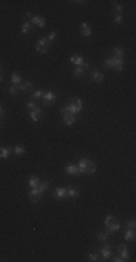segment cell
Segmentation results:
<instances>
[{"mask_svg":"<svg viewBox=\"0 0 136 262\" xmlns=\"http://www.w3.org/2000/svg\"><path fill=\"white\" fill-rule=\"evenodd\" d=\"M77 166H78V169H80V173H87V175H90V173H94L96 172L94 162L90 160V159H81Z\"/></svg>","mask_w":136,"mask_h":262,"instance_id":"obj_1","label":"cell"},{"mask_svg":"<svg viewBox=\"0 0 136 262\" xmlns=\"http://www.w3.org/2000/svg\"><path fill=\"white\" fill-rule=\"evenodd\" d=\"M123 60H119V58H114V57H110V58H106L104 60V66L109 68H114L117 72H122L123 70Z\"/></svg>","mask_w":136,"mask_h":262,"instance_id":"obj_2","label":"cell"},{"mask_svg":"<svg viewBox=\"0 0 136 262\" xmlns=\"http://www.w3.org/2000/svg\"><path fill=\"white\" fill-rule=\"evenodd\" d=\"M68 109H70V112H71L72 115L80 114L81 109H83V101L81 99H72L71 102H70V105H68Z\"/></svg>","mask_w":136,"mask_h":262,"instance_id":"obj_3","label":"cell"},{"mask_svg":"<svg viewBox=\"0 0 136 262\" xmlns=\"http://www.w3.org/2000/svg\"><path fill=\"white\" fill-rule=\"evenodd\" d=\"M49 41H48L47 38H42V39H39L38 42H36V51L39 53V54H47L48 51H49Z\"/></svg>","mask_w":136,"mask_h":262,"instance_id":"obj_4","label":"cell"},{"mask_svg":"<svg viewBox=\"0 0 136 262\" xmlns=\"http://www.w3.org/2000/svg\"><path fill=\"white\" fill-rule=\"evenodd\" d=\"M18 86V89L20 92H23V93H28V95H32L33 92H32V89H33V85L30 83V82H22V83H19V85H16Z\"/></svg>","mask_w":136,"mask_h":262,"instance_id":"obj_5","label":"cell"},{"mask_svg":"<svg viewBox=\"0 0 136 262\" xmlns=\"http://www.w3.org/2000/svg\"><path fill=\"white\" fill-rule=\"evenodd\" d=\"M55 93H54L52 90H48L44 93V105L45 106H51V105L54 104V101H55Z\"/></svg>","mask_w":136,"mask_h":262,"instance_id":"obj_6","label":"cell"},{"mask_svg":"<svg viewBox=\"0 0 136 262\" xmlns=\"http://www.w3.org/2000/svg\"><path fill=\"white\" fill-rule=\"evenodd\" d=\"M28 197H29V200H30L32 202H38V201H41L42 192H39V189H38V188H32V189L29 191Z\"/></svg>","mask_w":136,"mask_h":262,"instance_id":"obj_7","label":"cell"},{"mask_svg":"<svg viewBox=\"0 0 136 262\" xmlns=\"http://www.w3.org/2000/svg\"><path fill=\"white\" fill-rule=\"evenodd\" d=\"M80 32H81L83 37H90V35H91V28H90V25L87 24V22H83V24L80 25Z\"/></svg>","mask_w":136,"mask_h":262,"instance_id":"obj_8","label":"cell"},{"mask_svg":"<svg viewBox=\"0 0 136 262\" xmlns=\"http://www.w3.org/2000/svg\"><path fill=\"white\" fill-rule=\"evenodd\" d=\"M100 255L104 258V259H107V258H110L112 256V248L109 246V245H103L100 248Z\"/></svg>","mask_w":136,"mask_h":262,"instance_id":"obj_9","label":"cell"},{"mask_svg":"<svg viewBox=\"0 0 136 262\" xmlns=\"http://www.w3.org/2000/svg\"><path fill=\"white\" fill-rule=\"evenodd\" d=\"M65 172L70 173V175H80V169H78V166L74 165V163H70V165L65 166Z\"/></svg>","mask_w":136,"mask_h":262,"instance_id":"obj_10","label":"cell"},{"mask_svg":"<svg viewBox=\"0 0 136 262\" xmlns=\"http://www.w3.org/2000/svg\"><path fill=\"white\" fill-rule=\"evenodd\" d=\"M117 250H119L120 256L123 258L124 261H126V259H129V250H127V246H126V245H119Z\"/></svg>","mask_w":136,"mask_h":262,"instance_id":"obj_11","label":"cell"},{"mask_svg":"<svg viewBox=\"0 0 136 262\" xmlns=\"http://www.w3.org/2000/svg\"><path fill=\"white\" fill-rule=\"evenodd\" d=\"M30 24H33V25H36L38 28H44L45 26V19L44 18H41V16H32L30 18Z\"/></svg>","mask_w":136,"mask_h":262,"instance_id":"obj_12","label":"cell"},{"mask_svg":"<svg viewBox=\"0 0 136 262\" xmlns=\"http://www.w3.org/2000/svg\"><path fill=\"white\" fill-rule=\"evenodd\" d=\"M54 197L58 198V200H64L67 197V188H57L54 191Z\"/></svg>","mask_w":136,"mask_h":262,"instance_id":"obj_13","label":"cell"},{"mask_svg":"<svg viewBox=\"0 0 136 262\" xmlns=\"http://www.w3.org/2000/svg\"><path fill=\"white\" fill-rule=\"evenodd\" d=\"M123 50H122V47H114L113 48V57L114 58H119V60H123Z\"/></svg>","mask_w":136,"mask_h":262,"instance_id":"obj_14","label":"cell"},{"mask_svg":"<svg viewBox=\"0 0 136 262\" xmlns=\"http://www.w3.org/2000/svg\"><path fill=\"white\" fill-rule=\"evenodd\" d=\"M78 195H80V191H78L77 188H74V186L67 188V197H70V198H77Z\"/></svg>","mask_w":136,"mask_h":262,"instance_id":"obj_15","label":"cell"},{"mask_svg":"<svg viewBox=\"0 0 136 262\" xmlns=\"http://www.w3.org/2000/svg\"><path fill=\"white\" fill-rule=\"evenodd\" d=\"M70 61H71V63H74V64H75V66H78V67H81L84 63H85V60H84L83 57H78V55H72L71 58H70Z\"/></svg>","mask_w":136,"mask_h":262,"instance_id":"obj_16","label":"cell"},{"mask_svg":"<svg viewBox=\"0 0 136 262\" xmlns=\"http://www.w3.org/2000/svg\"><path fill=\"white\" fill-rule=\"evenodd\" d=\"M12 154V149L10 147H2L0 149V159H7Z\"/></svg>","mask_w":136,"mask_h":262,"instance_id":"obj_17","label":"cell"},{"mask_svg":"<svg viewBox=\"0 0 136 262\" xmlns=\"http://www.w3.org/2000/svg\"><path fill=\"white\" fill-rule=\"evenodd\" d=\"M103 79H104V76H103V73H100V72H93L91 73V80H94L96 83H100V82H103Z\"/></svg>","mask_w":136,"mask_h":262,"instance_id":"obj_18","label":"cell"},{"mask_svg":"<svg viewBox=\"0 0 136 262\" xmlns=\"http://www.w3.org/2000/svg\"><path fill=\"white\" fill-rule=\"evenodd\" d=\"M64 122L67 124V125H72V124L75 122V115H72L71 112L65 114L64 115Z\"/></svg>","mask_w":136,"mask_h":262,"instance_id":"obj_19","label":"cell"},{"mask_svg":"<svg viewBox=\"0 0 136 262\" xmlns=\"http://www.w3.org/2000/svg\"><path fill=\"white\" fill-rule=\"evenodd\" d=\"M30 118H32V121L33 122L39 121V120H41V109H39V108H36V109L30 111Z\"/></svg>","mask_w":136,"mask_h":262,"instance_id":"obj_20","label":"cell"},{"mask_svg":"<svg viewBox=\"0 0 136 262\" xmlns=\"http://www.w3.org/2000/svg\"><path fill=\"white\" fill-rule=\"evenodd\" d=\"M124 240L130 242V240H135V229H127L124 233Z\"/></svg>","mask_w":136,"mask_h":262,"instance_id":"obj_21","label":"cell"},{"mask_svg":"<svg viewBox=\"0 0 136 262\" xmlns=\"http://www.w3.org/2000/svg\"><path fill=\"white\" fill-rule=\"evenodd\" d=\"M39 178L38 176H35V175H32L30 176V179H29V186L30 188H38V185H39Z\"/></svg>","mask_w":136,"mask_h":262,"instance_id":"obj_22","label":"cell"},{"mask_svg":"<svg viewBox=\"0 0 136 262\" xmlns=\"http://www.w3.org/2000/svg\"><path fill=\"white\" fill-rule=\"evenodd\" d=\"M120 230V223H114V224H110L109 227H107V233L109 234H112V233H114V232H119Z\"/></svg>","mask_w":136,"mask_h":262,"instance_id":"obj_23","label":"cell"},{"mask_svg":"<svg viewBox=\"0 0 136 262\" xmlns=\"http://www.w3.org/2000/svg\"><path fill=\"white\" fill-rule=\"evenodd\" d=\"M119 220L114 217V216H107L106 219H104V226L106 227H109L110 224H114V223H117Z\"/></svg>","mask_w":136,"mask_h":262,"instance_id":"obj_24","label":"cell"},{"mask_svg":"<svg viewBox=\"0 0 136 262\" xmlns=\"http://www.w3.org/2000/svg\"><path fill=\"white\" fill-rule=\"evenodd\" d=\"M49 188V182H47V181H42V182H39V185H38V189H39V192H45L47 189Z\"/></svg>","mask_w":136,"mask_h":262,"instance_id":"obj_25","label":"cell"},{"mask_svg":"<svg viewBox=\"0 0 136 262\" xmlns=\"http://www.w3.org/2000/svg\"><path fill=\"white\" fill-rule=\"evenodd\" d=\"M12 83L13 85H19V83H22V77H20V74L19 73H13L12 74Z\"/></svg>","mask_w":136,"mask_h":262,"instance_id":"obj_26","label":"cell"},{"mask_svg":"<svg viewBox=\"0 0 136 262\" xmlns=\"http://www.w3.org/2000/svg\"><path fill=\"white\" fill-rule=\"evenodd\" d=\"M30 28H32V24L30 22H23V25H22V34H28L30 31Z\"/></svg>","mask_w":136,"mask_h":262,"instance_id":"obj_27","label":"cell"},{"mask_svg":"<svg viewBox=\"0 0 136 262\" xmlns=\"http://www.w3.org/2000/svg\"><path fill=\"white\" fill-rule=\"evenodd\" d=\"M13 153H15L16 156H22V154H25V147H22V146H16L15 149H13Z\"/></svg>","mask_w":136,"mask_h":262,"instance_id":"obj_28","label":"cell"},{"mask_svg":"<svg viewBox=\"0 0 136 262\" xmlns=\"http://www.w3.org/2000/svg\"><path fill=\"white\" fill-rule=\"evenodd\" d=\"M84 76V67H77L74 70V77H83Z\"/></svg>","mask_w":136,"mask_h":262,"instance_id":"obj_29","label":"cell"},{"mask_svg":"<svg viewBox=\"0 0 136 262\" xmlns=\"http://www.w3.org/2000/svg\"><path fill=\"white\" fill-rule=\"evenodd\" d=\"M107 238H109V233H104V232H99V234H97V239L100 240V242H106Z\"/></svg>","mask_w":136,"mask_h":262,"instance_id":"obj_30","label":"cell"},{"mask_svg":"<svg viewBox=\"0 0 136 262\" xmlns=\"http://www.w3.org/2000/svg\"><path fill=\"white\" fill-rule=\"evenodd\" d=\"M30 96H32V99H33V101H38V99H41V98L44 96V92H42V90H36V92H33Z\"/></svg>","mask_w":136,"mask_h":262,"instance_id":"obj_31","label":"cell"},{"mask_svg":"<svg viewBox=\"0 0 136 262\" xmlns=\"http://www.w3.org/2000/svg\"><path fill=\"white\" fill-rule=\"evenodd\" d=\"M113 10H114V13H116V16L122 15V12H123V9H122L120 5H114V6H113Z\"/></svg>","mask_w":136,"mask_h":262,"instance_id":"obj_32","label":"cell"},{"mask_svg":"<svg viewBox=\"0 0 136 262\" xmlns=\"http://www.w3.org/2000/svg\"><path fill=\"white\" fill-rule=\"evenodd\" d=\"M25 106H26V108H28L29 111H33V109H36V108H38V106H36V104L33 102V101H30V102H26V105H25Z\"/></svg>","mask_w":136,"mask_h":262,"instance_id":"obj_33","label":"cell"},{"mask_svg":"<svg viewBox=\"0 0 136 262\" xmlns=\"http://www.w3.org/2000/svg\"><path fill=\"white\" fill-rule=\"evenodd\" d=\"M9 92H10V95H12V96H16V95H18V92H19L18 86H16V85H13L12 87L9 89Z\"/></svg>","mask_w":136,"mask_h":262,"instance_id":"obj_34","label":"cell"},{"mask_svg":"<svg viewBox=\"0 0 136 262\" xmlns=\"http://www.w3.org/2000/svg\"><path fill=\"white\" fill-rule=\"evenodd\" d=\"M89 261H91V262L99 261V255H97V253H90V255H89Z\"/></svg>","mask_w":136,"mask_h":262,"instance_id":"obj_35","label":"cell"},{"mask_svg":"<svg viewBox=\"0 0 136 262\" xmlns=\"http://www.w3.org/2000/svg\"><path fill=\"white\" fill-rule=\"evenodd\" d=\"M55 37H57V32H55V31H52V32H51V34L47 37V39L49 41V42H52L54 39H55Z\"/></svg>","mask_w":136,"mask_h":262,"instance_id":"obj_36","label":"cell"},{"mask_svg":"<svg viewBox=\"0 0 136 262\" xmlns=\"http://www.w3.org/2000/svg\"><path fill=\"white\" fill-rule=\"evenodd\" d=\"M122 20H123L122 15H119V16H114V24H116V25H120V24H122Z\"/></svg>","mask_w":136,"mask_h":262,"instance_id":"obj_37","label":"cell"},{"mask_svg":"<svg viewBox=\"0 0 136 262\" xmlns=\"http://www.w3.org/2000/svg\"><path fill=\"white\" fill-rule=\"evenodd\" d=\"M112 261H114V262H123L124 259H123V258H122L120 255H114V256H113V259H112Z\"/></svg>","mask_w":136,"mask_h":262,"instance_id":"obj_38","label":"cell"},{"mask_svg":"<svg viewBox=\"0 0 136 262\" xmlns=\"http://www.w3.org/2000/svg\"><path fill=\"white\" fill-rule=\"evenodd\" d=\"M61 114H62V115H65V114H68V112H70V109H68V106H62V108H61Z\"/></svg>","mask_w":136,"mask_h":262,"instance_id":"obj_39","label":"cell"},{"mask_svg":"<svg viewBox=\"0 0 136 262\" xmlns=\"http://www.w3.org/2000/svg\"><path fill=\"white\" fill-rule=\"evenodd\" d=\"M127 227H129V229H135V227H136V223H135V220H130L129 223H127Z\"/></svg>","mask_w":136,"mask_h":262,"instance_id":"obj_40","label":"cell"},{"mask_svg":"<svg viewBox=\"0 0 136 262\" xmlns=\"http://www.w3.org/2000/svg\"><path fill=\"white\" fill-rule=\"evenodd\" d=\"M3 115V108H2V105H0V116Z\"/></svg>","mask_w":136,"mask_h":262,"instance_id":"obj_41","label":"cell"},{"mask_svg":"<svg viewBox=\"0 0 136 262\" xmlns=\"http://www.w3.org/2000/svg\"><path fill=\"white\" fill-rule=\"evenodd\" d=\"M2 82H3V76L0 74V83H2Z\"/></svg>","mask_w":136,"mask_h":262,"instance_id":"obj_42","label":"cell"},{"mask_svg":"<svg viewBox=\"0 0 136 262\" xmlns=\"http://www.w3.org/2000/svg\"><path fill=\"white\" fill-rule=\"evenodd\" d=\"M0 70H2V64H0Z\"/></svg>","mask_w":136,"mask_h":262,"instance_id":"obj_43","label":"cell"}]
</instances>
